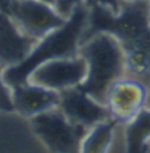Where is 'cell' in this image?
I'll list each match as a JSON object with an SVG mask.
<instances>
[{
	"instance_id": "cell-1",
	"label": "cell",
	"mask_w": 150,
	"mask_h": 153,
	"mask_svg": "<svg viewBox=\"0 0 150 153\" xmlns=\"http://www.w3.org/2000/svg\"><path fill=\"white\" fill-rule=\"evenodd\" d=\"M89 7L87 0L74 10L59 28L38 40L31 53L18 64L4 69V79L12 87L25 83L29 74L41 63L79 55V48L87 28Z\"/></svg>"
},
{
	"instance_id": "cell-2",
	"label": "cell",
	"mask_w": 150,
	"mask_h": 153,
	"mask_svg": "<svg viewBox=\"0 0 150 153\" xmlns=\"http://www.w3.org/2000/svg\"><path fill=\"white\" fill-rule=\"evenodd\" d=\"M87 4L89 15L82 42L100 32L112 34L123 51L150 42V0H123L118 13L94 0Z\"/></svg>"
},
{
	"instance_id": "cell-3",
	"label": "cell",
	"mask_w": 150,
	"mask_h": 153,
	"mask_svg": "<svg viewBox=\"0 0 150 153\" xmlns=\"http://www.w3.org/2000/svg\"><path fill=\"white\" fill-rule=\"evenodd\" d=\"M79 55L87 62V75L79 88L95 101L104 104L110 85L125 76L122 46L112 34L100 32L80 45Z\"/></svg>"
},
{
	"instance_id": "cell-4",
	"label": "cell",
	"mask_w": 150,
	"mask_h": 153,
	"mask_svg": "<svg viewBox=\"0 0 150 153\" xmlns=\"http://www.w3.org/2000/svg\"><path fill=\"white\" fill-rule=\"evenodd\" d=\"M29 119L34 134L48 152H80L83 137L89 128L69 120L59 108L35 115Z\"/></svg>"
},
{
	"instance_id": "cell-5",
	"label": "cell",
	"mask_w": 150,
	"mask_h": 153,
	"mask_svg": "<svg viewBox=\"0 0 150 153\" xmlns=\"http://www.w3.org/2000/svg\"><path fill=\"white\" fill-rule=\"evenodd\" d=\"M86 75L87 62L82 56L76 55L41 63L29 74L27 81L60 92L79 87L85 81Z\"/></svg>"
},
{
	"instance_id": "cell-6",
	"label": "cell",
	"mask_w": 150,
	"mask_h": 153,
	"mask_svg": "<svg viewBox=\"0 0 150 153\" xmlns=\"http://www.w3.org/2000/svg\"><path fill=\"white\" fill-rule=\"evenodd\" d=\"M10 15L27 36L35 41L59 28L66 21L54 6L39 0H15Z\"/></svg>"
},
{
	"instance_id": "cell-7",
	"label": "cell",
	"mask_w": 150,
	"mask_h": 153,
	"mask_svg": "<svg viewBox=\"0 0 150 153\" xmlns=\"http://www.w3.org/2000/svg\"><path fill=\"white\" fill-rule=\"evenodd\" d=\"M148 87L131 77L123 76L108 89L104 105L110 117L118 123H128L146 108Z\"/></svg>"
},
{
	"instance_id": "cell-8",
	"label": "cell",
	"mask_w": 150,
	"mask_h": 153,
	"mask_svg": "<svg viewBox=\"0 0 150 153\" xmlns=\"http://www.w3.org/2000/svg\"><path fill=\"white\" fill-rule=\"evenodd\" d=\"M58 108L69 120L87 128L112 118L104 104L95 101L79 87L60 91Z\"/></svg>"
},
{
	"instance_id": "cell-9",
	"label": "cell",
	"mask_w": 150,
	"mask_h": 153,
	"mask_svg": "<svg viewBox=\"0 0 150 153\" xmlns=\"http://www.w3.org/2000/svg\"><path fill=\"white\" fill-rule=\"evenodd\" d=\"M46 151L34 134L29 119L14 111H0V152Z\"/></svg>"
},
{
	"instance_id": "cell-10",
	"label": "cell",
	"mask_w": 150,
	"mask_h": 153,
	"mask_svg": "<svg viewBox=\"0 0 150 153\" xmlns=\"http://www.w3.org/2000/svg\"><path fill=\"white\" fill-rule=\"evenodd\" d=\"M11 96L14 112L25 118H31L41 112L58 108L60 92L25 82L11 87Z\"/></svg>"
},
{
	"instance_id": "cell-11",
	"label": "cell",
	"mask_w": 150,
	"mask_h": 153,
	"mask_svg": "<svg viewBox=\"0 0 150 153\" xmlns=\"http://www.w3.org/2000/svg\"><path fill=\"white\" fill-rule=\"evenodd\" d=\"M37 41L27 36L12 16L0 11V65L4 68L20 63L31 53Z\"/></svg>"
},
{
	"instance_id": "cell-12",
	"label": "cell",
	"mask_w": 150,
	"mask_h": 153,
	"mask_svg": "<svg viewBox=\"0 0 150 153\" xmlns=\"http://www.w3.org/2000/svg\"><path fill=\"white\" fill-rule=\"evenodd\" d=\"M117 122L112 118L103 120L92 126L81 141L80 152L104 153L109 152L112 143V137Z\"/></svg>"
},
{
	"instance_id": "cell-13",
	"label": "cell",
	"mask_w": 150,
	"mask_h": 153,
	"mask_svg": "<svg viewBox=\"0 0 150 153\" xmlns=\"http://www.w3.org/2000/svg\"><path fill=\"white\" fill-rule=\"evenodd\" d=\"M127 152H143L150 140V109L144 108L124 124Z\"/></svg>"
},
{
	"instance_id": "cell-14",
	"label": "cell",
	"mask_w": 150,
	"mask_h": 153,
	"mask_svg": "<svg viewBox=\"0 0 150 153\" xmlns=\"http://www.w3.org/2000/svg\"><path fill=\"white\" fill-rule=\"evenodd\" d=\"M4 67L0 65V111H14L11 96V87L4 79Z\"/></svg>"
},
{
	"instance_id": "cell-15",
	"label": "cell",
	"mask_w": 150,
	"mask_h": 153,
	"mask_svg": "<svg viewBox=\"0 0 150 153\" xmlns=\"http://www.w3.org/2000/svg\"><path fill=\"white\" fill-rule=\"evenodd\" d=\"M83 2H86V0H55L54 7L63 18L67 19L72 13L74 12L75 8L77 6H80L81 4H83Z\"/></svg>"
},
{
	"instance_id": "cell-16",
	"label": "cell",
	"mask_w": 150,
	"mask_h": 153,
	"mask_svg": "<svg viewBox=\"0 0 150 153\" xmlns=\"http://www.w3.org/2000/svg\"><path fill=\"white\" fill-rule=\"evenodd\" d=\"M94 1H96L98 4L109 8L112 13L120 12V8H121L122 2H123V0H94Z\"/></svg>"
},
{
	"instance_id": "cell-17",
	"label": "cell",
	"mask_w": 150,
	"mask_h": 153,
	"mask_svg": "<svg viewBox=\"0 0 150 153\" xmlns=\"http://www.w3.org/2000/svg\"><path fill=\"white\" fill-rule=\"evenodd\" d=\"M14 1L15 0H0V11L10 14V11L12 8Z\"/></svg>"
},
{
	"instance_id": "cell-18",
	"label": "cell",
	"mask_w": 150,
	"mask_h": 153,
	"mask_svg": "<svg viewBox=\"0 0 150 153\" xmlns=\"http://www.w3.org/2000/svg\"><path fill=\"white\" fill-rule=\"evenodd\" d=\"M146 108L150 109V87L148 88V96H147V102H146Z\"/></svg>"
},
{
	"instance_id": "cell-19",
	"label": "cell",
	"mask_w": 150,
	"mask_h": 153,
	"mask_svg": "<svg viewBox=\"0 0 150 153\" xmlns=\"http://www.w3.org/2000/svg\"><path fill=\"white\" fill-rule=\"evenodd\" d=\"M39 1H42V2H45V4L52 5V6H54V2H55V0H39Z\"/></svg>"
},
{
	"instance_id": "cell-20",
	"label": "cell",
	"mask_w": 150,
	"mask_h": 153,
	"mask_svg": "<svg viewBox=\"0 0 150 153\" xmlns=\"http://www.w3.org/2000/svg\"><path fill=\"white\" fill-rule=\"evenodd\" d=\"M149 19H150V16H149Z\"/></svg>"
}]
</instances>
